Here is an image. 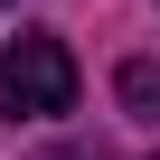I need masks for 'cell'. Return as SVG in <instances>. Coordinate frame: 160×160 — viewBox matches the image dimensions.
<instances>
[{
  "label": "cell",
  "instance_id": "obj_1",
  "mask_svg": "<svg viewBox=\"0 0 160 160\" xmlns=\"http://www.w3.org/2000/svg\"><path fill=\"white\" fill-rule=\"evenodd\" d=\"M0 94H10V122H57V113H75V57H66V38L19 28L10 57H0Z\"/></svg>",
  "mask_w": 160,
  "mask_h": 160
},
{
  "label": "cell",
  "instance_id": "obj_3",
  "mask_svg": "<svg viewBox=\"0 0 160 160\" xmlns=\"http://www.w3.org/2000/svg\"><path fill=\"white\" fill-rule=\"evenodd\" d=\"M57 160H104V151H57Z\"/></svg>",
  "mask_w": 160,
  "mask_h": 160
},
{
  "label": "cell",
  "instance_id": "obj_2",
  "mask_svg": "<svg viewBox=\"0 0 160 160\" xmlns=\"http://www.w3.org/2000/svg\"><path fill=\"white\" fill-rule=\"evenodd\" d=\"M113 94H122L132 122H160V57H132V66L113 75Z\"/></svg>",
  "mask_w": 160,
  "mask_h": 160
}]
</instances>
